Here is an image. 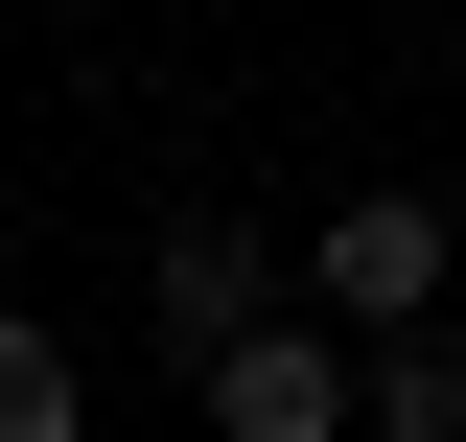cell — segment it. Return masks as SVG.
<instances>
[{"instance_id": "obj_5", "label": "cell", "mask_w": 466, "mask_h": 442, "mask_svg": "<svg viewBox=\"0 0 466 442\" xmlns=\"http://www.w3.org/2000/svg\"><path fill=\"white\" fill-rule=\"evenodd\" d=\"M373 442H466V326H373Z\"/></svg>"}, {"instance_id": "obj_1", "label": "cell", "mask_w": 466, "mask_h": 442, "mask_svg": "<svg viewBox=\"0 0 466 442\" xmlns=\"http://www.w3.org/2000/svg\"><path fill=\"white\" fill-rule=\"evenodd\" d=\"M187 396H210V442H373V326H280L257 303Z\"/></svg>"}, {"instance_id": "obj_3", "label": "cell", "mask_w": 466, "mask_h": 442, "mask_svg": "<svg viewBox=\"0 0 466 442\" xmlns=\"http://www.w3.org/2000/svg\"><path fill=\"white\" fill-rule=\"evenodd\" d=\"M140 303H164V349L210 373V349L280 303V233H257V210H164V233H140Z\"/></svg>"}, {"instance_id": "obj_4", "label": "cell", "mask_w": 466, "mask_h": 442, "mask_svg": "<svg viewBox=\"0 0 466 442\" xmlns=\"http://www.w3.org/2000/svg\"><path fill=\"white\" fill-rule=\"evenodd\" d=\"M0 442H94V349L47 303H0Z\"/></svg>"}, {"instance_id": "obj_2", "label": "cell", "mask_w": 466, "mask_h": 442, "mask_svg": "<svg viewBox=\"0 0 466 442\" xmlns=\"http://www.w3.org/2000/svg\"><path fill=\"white\" fill-rule=\"evenodd\" d=\"M443 279H466L443 186H350V210L303 233V303H327V326H443Z\"/></svg>"}]
</instances>
